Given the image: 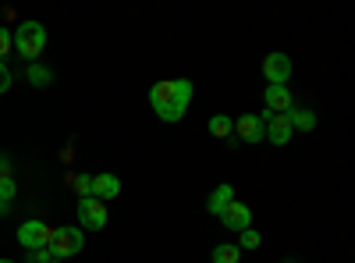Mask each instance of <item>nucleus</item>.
Listing matches in <instances>:
<instances>
[{
	"label": "nucleus",
	"mask_w": 355,
	"mask_h": 263,
	"mask_svg": "<svg viewBox=\"0 0 355 263\" xmlns=\"http://www.w3.org/2000/svg\"><path fill=\"white\" fill-rule=\"evenodd\" d=\"M192 93H196L192 78H164V82L150 85V107L160 121L178 125L185 118L189 103H192Z\"/></svg>",
	"instance_id": "nucleus-1"
},
{
	"label": "nucleus",
	"mask_w": 355,
	"mask_h": 263,
	"mask_svg": "<svg viewBox=\"0 0 355 263\" xmlns=\"http://www.w3.org/2000/svg\"><path fill=\"white\" fill-rule=\"evenodd\" d=\"M11 40H15V50L36 65V57H43V50H46V28L40 22H21V25H15Z\"/></svg>",
	"instance_id": "nucleus-2"
},
{
	"label": "nucleus",
	"mask_w": 355,
	"mask_h": 263,
	"mask_svg": "<svg viewBox=\"0 0 355 263\" xmlns=\"http://www.w3.org/2000/svg\"><path fill=\"white\" fill-rule=\"evenodd\" d=\"M50 256L53 260H68V256H78L85 249V235L82 228H53V239H50Z\"/></svg>",
	"instance_id": "nucleus-3"
},
{
	"label": "nucleus",
	"mask_w": 355,
	"mask_h": 263,
	"mask_svg": "<svg viewBox=\"0 0 355 263\" xmlns=\"http://www.w3.org/2000/svg\"><path fill=\"white\" fill-rule=\"evenodd\" d=\"M78 224L89 231H103L107 228V203L96 196H85L78 199Z\"/></svg>",
	"instance_id": "nucleus-4"
},
{
	"label": "nucleus",
	"mask_w": 355,
	"mask_h": 263,
	"mask_svg": "<svg viewBox=\"0 0 355 263\" xmlns=\"http://www.w3.org/2000/svg\"><path fill=\"white\" fill-rule=\"evenodd\" d=\"M50 239H53V228L43 224V221H25L18 228V246H25L28 253H33V249H46Z\"/></svg>",
	"instance_id": "nucleus-5"
},
{
	"label": "nucleus",
	"mask_w": 355,
	"mask_h": 263,
	"mask_svg": "<svg viewBox=\"0 0 355 263\" xmlns=\"http://www.w3.org/2000/svg\"><path fill=\"white\" fill-rule=\"evenodd\" d=\"M263 78H266V85H288V78H291V57L281 53V50L266 53L263 57Z\"/></svg>",
	"instance_id": "nucleus-6"
},
{
	"label": "nucleus",
	"mask_w": 355,
	"mask_h": 263,
	"mask_svg": "<svg viewBox=\"0 0 355 263\" xmlns=\"http://www.w3.org/2000/svg\"><path fill=\"white\" fill-rule=\"evenodd\" d=\"M259 121H263V139H266V142H274V146H288V142H291L288 114H270V110H263Z\"/></svg>",
	"instance_id": "nucleus-7"
},
{
	"label": "nucleus",
	"mask_w": 355,
	"mask_h": 263,
	"mask_svg": "<svg viewBox=\"0 0 355 263\" xmlns=\"http://www.w3.org/2000/svg\"><path fill=\"white\" fill-rule=\"evenodd\" d=\"M220 224L231 228V231H245V228H252V210L245 207L242 199H231L224 207V214H220Z\"/></svg>",
	"instance_id": "nucleus-8"
},
{
	"label": "nucleus",
	"mask_w": 355,
	"mask_h": 263,
	"mask_svg": "<svg viewBox=\"0 0 355 263\" xmlns=\"http://www.w3.org/2000/svg\"><path fill=\"white\" fill-rule=\"evenodd\" d=\"M263 110H270V114H288L291 107H295V100H291V90L288 85H266V93H263Z\"/></svg>",
	"instance_id": "nucleus-9"
},
{
	"label": "nucleus",
	"mask_w": 355,
	"mask_h": 263,
	"mask_svg": "<svg viewBox=\"0 0 355 263\" xmlns=\"http://www.w3.org/2000/svg\"><path fill=\"white\" fill-rule=\"evenodd\" d=\"M234 135L242 142H263V121L259 114H242L239 121H234Z\"/></svg>",
	"instance_id": "nucleus-10"
},
{
	"label": "nucleus",
	"mask_w": 355,
	"mask_h": 263,
	"mask_svg": "<svg viewBox=\"0 0 355 263\" xmlns=\"http://www.w3.org/2000/svg\"><path fill=\"white\" fill-rule=\"evenodd\" d=\"M117 192H121V178L117 174H110V171H103V174H93V196L96 199H114Z\"/></svg>",
	"instance_id": "nucleus-11"
},
{
	"label": "nucleus",
	"mask_w": 355,
	"mask_h": 263,
	"mask_svg": "<svg viewBox=\"0 0 355 263\" xmlns=\"http://www.w3.org/2000/svg\"><path fill=\"white\" fill-rule=\"evenodd\" d=\"M288 125H291V132L299 128V132H313L316 128V110H309V107H291L288 110Z\"/></svg>",
	"instance_id": "nucleus-12"
},
{
	"label": "nucleus",
	"mask_w": 355,
	"mask_h": 263,
	"mask_svg": "<svg viewBox=\"0 0 355 263\" xmlns=\"http://www.w3.org/2000/svg\"><path fill=\"white\" fill-rule=\"evenodd\" d=\"M231 199H234V189L224 182V185H217V189L210 192V199H206V210H210L214 217H220V214H224V207H227Z\"/></svg>",
	"instance_id": "nucleus-13"
},
{
	"label": "nucleus",
	"mask_w": 355,
	"mask_h": 263,
	"mask_svg": "<svg viewBox=\"0 0 355 263\" xmlns=\"http://www.w3.org/2000/svg\"><path fill=\"white\" fill-rule=\"evenodd\" d=\"M206 128H210V135H214V139H227V135L234 132V121L227 118V114H214Z\"/></svg>",
	"instance_id": "nucleus-14"
},
{
	"label": "nucleus",
	"mask_w": 355,
	"mask_h": 263,
	"mask_svg": "<svg viewBox=\"0 0 355 263\" xmlns=\"http://www.w3.org/2000/svg\"><path fill=\"white\" fill-rule=\"evenodd\" d=\"M239 260H242V249L234 242H224V246L214 249V263H239Z\"/></svg>",
	"instance_id": "nucleus-15"
},
{
	"label": "nucleus",
	"mask_w": 355,
	"mask_h": 263,
	"mask_svg": "<svg viewBox=\"0 0 355 263\" xmlns=\"http://www.w3.org/2000/svg\"><path fill=\"white\" fill-rule=\"evenodd\" d=\"M28 82H33L36 90H43V85H50V82H53V71H50V68H43V65H28Z\"/></svg>",
	"instance_id": "nucleus-16"
},
{
	"label": "nucleus",
	"mask_w": 355,
	"mask_h": 263,
	"mask_svg": "<svg viewBox=\"0 0 355 263\" xmlns=\"http://www.w3.org/2000/svg\"><path fill=\"white\" fill-rule=\"evenodd\" d=\"M239 235H242V239H239V249H242V253H249V249H259V246H263V235H259L256 228H245V231H239Z\"/></svg>",
	"instance_id": "nucleus-17"
},
{
	"label": "nucleus",
	"mask_w": 355,
	"mask_h": 263,
	"mask_svg": "<svg viewBox=\"0 0 355 263\" xmlns=\"http://www.w3.org/2000/svg\"><path fill=\"white\" fill-rule=\"evenodd\" d=\"M75 192L85 199V196H93V174H78L75 178Z\"/></svg>",
	"instance_id": "nucleus-18"
},
{
	"label": "nucleus",
	"mask_w": 355,
	"mask_h": 263,
	"mask_svg": "<svg viewBox=\"0 0 355 263\" xmlns=\"http://www.w3.org/2000/svg\"><path fill=\"white\" fill-rule=\"evenodd\" d=\"M15 50V40H11V28H4L0 25V61H4V57Z\"/></svg>",
	"instance_id": "nucleus-19"
},
{
	"label": "nucleus",
	"mask_w": 355,
	"mask_h": 263,
	"mask_svg": "<svg viewBox=\"0 0 355 263\" xmlns=\"http://www.w3.org/2000/svg\"><path fill=\"white\" fill-rule=\"evenodd\" d=\"M15 192H18L15 178H0V199H4V203H11V199H15Z\"/></svg>",
	"instance_id": "nucleus-20"
},
{
	"label": "nucleus",
	"mask_w": 355,
	"mask_h": 263,
	"mask_svg": "<svg viewBox=\"0 0 355 263\" xmlns=\"http://www.w3.org/2000/svg\"><path fill=\"white\" fill-rule=\"evenodd\" d=\"M11 82H15V75H11V68L0 61V93H8L11 90Z\"/></svg>",
	"instance_id": "nucleus-21"
},
{
	"label": "nucleus",
	"mask_w": 355,
	"mask_h": 263,
	"mask_svg": "<svg viewBox=\"0 0 355 263\" xmlns=\"http://www.w3.org/2000/svg\"><path fill=\"white\" fill-rule=\"evenodd\" d=\"M50 249H33V256H28V263H50Z\"/></svg>",
	"instance_id": "nucleus-22"
},
{
	"label": "nucleus",
	"mask_w": 355,
	"mask_h": 263,
	"mask_svg": "<svg viewBox=\"0 0 355 263\" xmlns=\"http://www.w3.org/2000/svg\"><path fill=\"white\" fill-rule=\"evenodd\" d=\"M0 178H11V160L0 157Z\"/></svg>",
	"instance_id": "nucleus-23"
},
{
	"label": "nucleus",
	"mask_w": 355,
	"mask_h": 263,
	"mask_svg": "<svg viewBox=\"0 0 355 263\" xmlns=\"http://www.w3.org/2000/svg\"><path fill=\"white\" fill-rule=\"evenodd\" d=\"M8 210H11V203H4V199H0V217H4Z\"/></svg>",
	"instance_id": "nucleus-24"
},
{
	"label": "nucleus",
	"mask_w": 355,
	"mask_h": 263,
	"mask_svg": "<svg viewBox=\"0 0 355 263\" xmlns=\"http://www.w3.org/2000/svg\"><path fill=\"white\" fill-rule=\"evenodd\" d=\"M50 263H64V260H50Z\"/></svg>",
	"instance_id": "nucleus-25"
},
{
	"label": "nucleus",
	"mask_w": 355,
	"mask_h": 263,
	"mask_svg": "<svg viewBox=\"0 0 355 263\" xmlns=\"http://www.w3.org/2000/svg\"><path fill=\"white\" fill-rule=\"evenodd\" d=\"M0 263H11V260H0Z\"/></svg>",
	"instance_id": "nucleus-26"
},
{
	"label": "nucleus",
	"mask_w": 355,
	"mask_h": 263,
	"mask_svg": "<svg viewBox=\"0 0 355 263\" xmlns=\"http://www.w3.org/2000/svg\"><path fill=\"white\" fill-rule=\"evenodd\" d=\"M288 263H295V260H288Z\"/></svg>",
	"instance_id": "nucleus-27"
}]
</instances>
